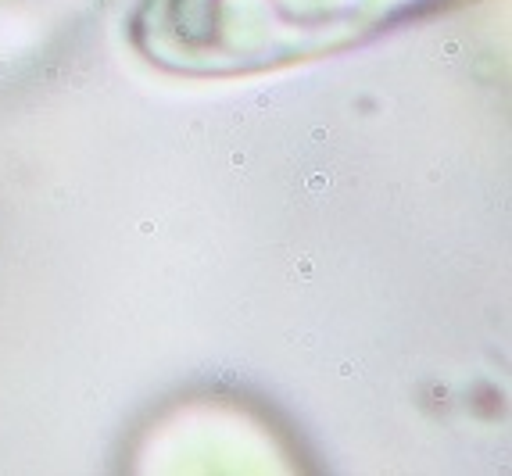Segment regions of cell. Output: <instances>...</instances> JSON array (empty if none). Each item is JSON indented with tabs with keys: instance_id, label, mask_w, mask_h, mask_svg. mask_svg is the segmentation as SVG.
<instances>
[{
	"instance_id": "cell-1",
	"label": "cell",
	"mask_w": 512,
	"mask_h": 476,
	"mask_svg": "<svg viewBox=\"0 0 512 476\" xmlns=\"http://www.w3.org/2000/svg\"><path fill=\"white\" fill-rule=\"evenodd\" d=\"M459 0H140L129 43L187 79H240L337 58Z\"/></svg>"
}]
</instances>
